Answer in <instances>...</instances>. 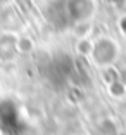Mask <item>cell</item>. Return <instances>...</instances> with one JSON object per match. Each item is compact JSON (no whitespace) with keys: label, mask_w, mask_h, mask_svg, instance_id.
<instances>
[{"label":"cell","mask_w":126,"mask_h":135,"mask_svg":"<svg viewBox=\"0 0 126 135\" xmlns=\"http://www.w3.org/2000/svg\"><path fill=\"white\" fill-rule=\"evenodd\" d=\"M116 135H126V132H118Z\"/></svg>","instance_id":"cell-2"},{"label":"cell","mask_w":126,"mask_h":135,"mask_svg":"<svg viewBox=\"0 0 126 135\" xmlns=\"http://www.w3.org/2000/svg\"><path fill=\"white\" fill-rule=\"evenodd\" d=\"M76 135H78V133H76Z\"/></svg>","instance_id":"cell-3"},{"label":"cell","mask_w":126,"mask_h":135,"mask_svg":"<svg viewBox=\"0 0 126 135\" xmlns=\"http://www.w3.org/2000/svg\"><path fill=\"white\" fill-rule=\"evenodd\" d=\"M90 56H92V61L99 68H107L118 59L119 45L116 40L109 38V36H102V38L95 40L92 44Z\"/></svg>","instance_id":"cell-1"}]
</instances>
